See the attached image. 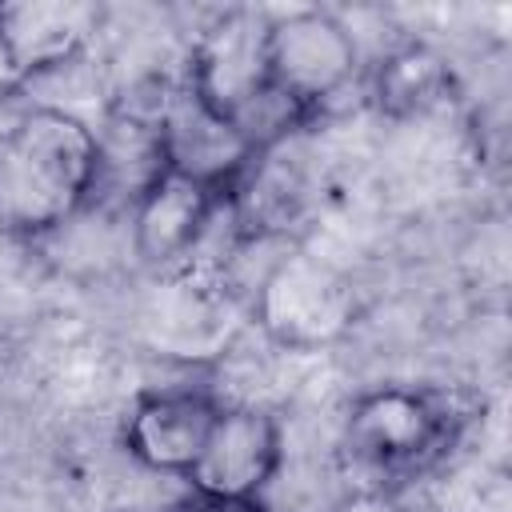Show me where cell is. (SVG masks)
<instances>
[{"instance_id":"cell-7","label":"cell","mask_w":512,"mask_h":512,"mask_svg":"<svg viewBox=\"0 0 512 512\" xmlns=\"http://www.w3.org/2000/svg\"><path fill=\"white\" fill-rule=\"evenodd\" d=\"M100 12L80 0H0V96L76 60Z\"/></svg>"},{"instance_id":"cell-14","label":"cell","mask_w":512,"mask_h":512,"mask_svg":"<svg viewBox=\"0 0 512 512\" xmlns=\"http://www.w3.org/2000/svg\"><path fill=\"white\" fill-rule=\"evenodd\" d=\"M188 512H264L260 500H204L196 496V504Z\"/></svg>"},{"instance_id":"cell-5","label":"cell","mask_w":512,"mask_h":512,"mask_svg":"<svg viewBox=\"0 0 512 512\" xmlns=\"http://www.w3.org/2000/svg\"><path fill=\"white\" fill-rule=\"evenodd\" d=\"M252 312L276 344L312 352L352 324V288L308 252H284L260 276Z\"/></svg>"},{"instance_id":"cell-2","label":"cell","mask_w":512,"mask_h":512,"mask_svg":"<svg viewBox=\"0 0 512 512\" xmlns=\"http://www.w3.org/2000/svg\"><path fill=\"white\" fill-rule=\"evenodd\" d=\"M464 424L468 412L456 396L440 388L384 384L352 400L340 448L352 468L372 480L368 488H408V480H420L448 460Z\"/></svg>"},{"instance_id":"cell-4","label":"cell","mask_w":512,"mask_h":512,"mask_svg":"<svg viewBox=\"0 0 512 512\" xmlns=\"http://www.w3.org/2000/svg\"><path fill=\"white\" fill-rule=\"evenodd\" d=\"M360 52L344 20L300 8L268 20V92L296 128L312 124L356 76Z\"/></svg>"},{"instance_id":"cell-12","label":"cell","mask_w":512,"mask_h":512,"mask_svg":"<svg viewBox=\"0 0 512 512\" xmlns=\"http://www.w3.org/2000/svg\"><path fill=\"white\" fill-rule=\"evenodd\" d=\"M432 512H512L508 476L500 468H476L456 476L440 500H428Z\"/></svg>"},{"instance_id":"cell-10","label":"cell","mask_w":512,"mask_h":512,"mask_svg":"<svg viewBox=\"0 0 512 512\" xmlns=\"http://www.w3.org/2000/svg\"><path fill=\"white\" fill-rule=\"evenodd\" d=\"M216 416H220V404L200 388L144 392L124 420V448L136 464L152 472L188 476Z\"/></svg>"},{"instance_id":"cell-8","label":"cell","mask_w":512,"mask_h":512,"mask_svg":"<svg viewBox=\"0 0 512 512\" xmlns=\"http://www.w3.org/2000/svg\"><path fill=\"white\" fill-rule=\"evenodd\" d=\"M284 460V436L264 408H220L192 472L184 476L204 500H260Z\"/></svg>"},{"instance_id":"cell-13","label":"cell","mask_w":512,"mask_h":512,"mask_svg":"<svg viewBox=\"0 0 512 512\" xmlns=\"http://www.w3.org/2000/svg\"><path fill=\"white\" fill-rule=\"evenodd\" d=\"M328 512H432L428 500H416L408 488H360L332 504Z\"/></svg>"},{"instance_id":"cell-3","label":"cell","mask_w":512,"mask_h":512,"mask_svg":"<svg viewBox=\"0 0 512 512\" xmlns=\"http://www.w3.org/2000/svg\"><path fill=\"white\" fill-rule=\"evenodd\" d=\"M268 20L256 8L220 12L188 52L184 88L216 116L240 124L260 148L292 136V116L268 92Z\"/></svg>"},{"instance_id":"cell-9","label":"cell","mask_w":512,"mask_h":512,"mask_svg":"<svg viewBox=\"0 0 512 512\" xmlns=\"http://www.w3.org/2000/svg\"><path fill=\"white\" fill-rule=\"evenodd\" d=\"M228 208V196L160 168L132 200V248L144 264L164 268L196 252L208 224Z\"/></svg>"},{"instance_id":"cell-11","label":"cell","mask_w":512,"mask_h":512,"mask_svg":"<svg viewBox=\"0 0 512 512\" xmlns=\"http://www.w3.org/2000/svg\"><path fill=\"white\" fill-rule=\"evenodd\" d=\"M372 100L392 120H412L452 100V68L424 44L388 52L372 72Z\"/></svg>"},{"instance_id":"cell-1","label":"cell","mask_w":512,"mask_h":512,"mask_svg":"<svg viewBox=\"0 0 512 512\" xmlns=\"http://www.w3.org/2000/svg\"><path fill=\"white\" fill-rule=\"evenodd\" d=\"M104 144L68 108H28L0 128V228L36 240L100 192Z\"/></svg>"},{"instance_id":"cell-6","label":"cell","mask_w":512,"mask_h":512,"mask_svg":"<svg viewBox=\"0 0 512 512\" xmlns=\"http://www.w3.org/2000/svg\"><path fill=\"white\" fill-rule=\"evenodd\" d=\"M156 148H160V168L200 180L224 196L236 192L240 176L248 172V164L260 152V144L240 124L204 108L188 88L160 100Z\"/></svg>"}]
</instances>
